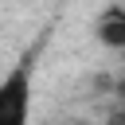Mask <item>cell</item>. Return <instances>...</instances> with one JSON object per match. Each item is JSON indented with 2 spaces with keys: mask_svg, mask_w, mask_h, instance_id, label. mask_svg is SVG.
<instances>
[{
  "mask_svg": "<svg viewBox=\"0 0 125 125\" xmlns=\"http://www.w3.org/2000/svg\"><path fill=\"white\" fill-rule=\"evenodd\" d=\"M31 109V66L27 59L0 82V125H23Z\"/></svg>",
  "mask_w": 125,
  "mask_h": 125,
  "instance_id": "6da1fadb",
  "label": "cell"
},
{
  "mask_svg": "<svg viewBox=\"0 0 125 125\" xmlns=\"http://www.w3.org/2000/svg\"><path fill=\"white\" fill-rule=\"evenodd\" d=\"M98 39L105 43V47H113V51H121L125 47V12H121V4H109L105 12H102V20H98Z\"/></svg>",
  "mask_w": 125,
  "mask_h": 125,
  "instance_id": "7a4b0ae2",
  "label": "cell"
}]
</instances>
